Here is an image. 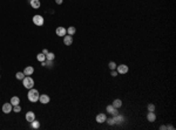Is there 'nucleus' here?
<instances>
[{"label": "nucleus", "instance_id": "obj_15", "mask_svg": "<svg viewBox=\"0 0 176 130\" xmlns=\"http://www.w3.org/2000/svg\"><path fill=\"white\" fill-rule=\"evenodd\" d=\"M29 2H31V6H32L33 8H35V10H38L41 5L40 0H29Z\"/></svg>", "mask_w": 176, "mask_h": 130}, {"label": "nucleus", "instance_id": "obj_9", "mask_svg": "<svg viewBox=\"0 0 176 130\" xmlns=\"http://www.w3.org/2000/svg\"><path fill=\"white\" fill-rule=\"evenodd\" d=\"M106 109H107V113L110 114V115H116V114L119 113V111H117V109L113 107V104H109V105H107V108H106Z\"/></svg>", "mask_w": 176, "mask_h": 130}, {"label": "nucleus", "instance_id": "obj_23", "mask_svg": "<svg viewBox=\"0 0 176 130\" xmlns=\"http://www.w3.org/2000/svg\"><path fill=\"white\" fill-rule=\"evenodd\" d=\"M108 67H109V68H110V69H112V70H115L117 66H116V63H115L114 61H110V62H109V63H108Z\"/></svg>", "mask_w": 176, "mask_h": 130}, {"label": "nucleus", "instance_id": "obj_28", "mask_svg": "<svg viewBox=\"0 0 176 130\" xmlns=\"http://www.w3.org/2000/svg\"><path fill=\"white\" fill-rule=\"evenodd\" d=\"M167 129H168V130H169V129H170V130H174L175 128H174V127H173L171 124H169V125H167Z\"/></svg>", "mask_w": 176, "mask_h": 130}, {"label": "nucleus", "instance_id": "obj_16", "mask_svg": "<svg viewBox=\"0 0 176 130\" xmlns=\"http://www.w3.org/2000/svg\"><path fill=\"white\" fill-rule=\"evenodd\" d=\"M113 107L116 108V109H117V108H121L122 107V101L121 100H119V99L114 100V101H113Z\"/></svg>", "mask_w": 176, "mask_h": 130}, {"label": "nucleus", "instance_id": "obj_11", "mask_svg": "<svg viewBox=\"0 0 176 130\" xmlns=\"http://www.w3.org/2000/svg\"><path fill=\"white\" fill-rule=\"evenodd\" d=\"M34 120H35V114L33 111H27V114H26V121H27L28 123H31Z\"/></svg>", "mask_w": 176, "mask_h": 130}, {"label": "nucleus", "instance_id": "obj_13", "mask_svg": "<svg viewBox=\"0 0 176 130\" xmlns=\"http://www.w3.org/2000/svg\"><path fill=\"white\" fill-rule=\"evenodd\" d=\"M34 73V68L32 67V66H27L25 69H24V74L26 75V76H29V75H32Z\"/></svg>", "mask_w": 176, "mask_h": 130}, {"label": "nucleus", "instance_id": "obj_14", "mask_svg": "<svg viewBox=\"0 0 176 130\" xmlns=\"http://www.w3.org/2000/svg\"><path fill=\"white\" fill-rule=\"evenodd\" d=\"M147 120H148L149 122H155V120H156L155 113L154 111H149L148 114H147Z\"/></svg>", "mask_w": 176, "mask_h": 130}, {"label": "nucleus", "instance_id": "obj_30", "mask_svg": "<svg viewBox=\"0 0 176 130\" xmlns=\"http://www.w3.org/2000/svg\"><path fill=\"white\" fill-rule=\"evenodd\" d=\"M55 2H56L58 5H61V4H62V0H55Z\"/></svg>", "mask_w": 176, "mask_h": 130}, {"label": "nucleus", "instance_id": "obj_29", "mask_svg": "<svg viewBox=\"0 0 176 130\" xmlns=\"http://www.w3.org/2000/svg\"><path fill=\"white\" fill-rule=\"evenodd\" d=\"M42 54H45V55H47V54H48V50H47L46 48H45V49H42Z\"/></svg>", "mask_w": 176, "mask_h": 130}, {"label": "nucleus", "instance_id": "obj_2", "mask_svg": "<svg viewBox=\"0 0 176 130\" xmlns=\"http://www.w3.org/2000/svg\"><path fill=\"white\" fill-rule=\"evenodd\" d=\"M22 85L24 87L26 88V89H32L33 87H34V80L31 77V76H25L24 77V80H22Z\"/></svg>", "mask_w": 176, "mask_h": 130}, {"label": "nucleus", "instance_id": "obj_1", "mask_svg": "<svg viewBox=\"0 0 176 130\" xmlns=\"http://www.w3.org/2000/svg\"><path fill=\"white\" fill-rule=\"evenodd\" d=\"M39 96H40V94H39L38 89H34V88L29 89L27 97H28V100L32 102V103H35V102L39 101Z\"/></svg>", "mask_w": 176, "mask_h": 130}, {"label": "nucleus", "instance_id": "obj_19", "mask_svg": "<svg viewBox=\"0 0 176 130\" xmlns=\"http://www.w3.org/2000/svg\"><path fill=\"white\" fill-rule=\"evenodd\" d=\"M75 32H76V28H75V27H73V26H70V27H68V28H67V33L69 34V35L75 34Z\"/></svg>", "mask_w": 176, "mask_h": 130}, {"label": "nucleus", "instance_id": "obj_7", "mask_svg": "<svg viewBox=\"0 0 176 130\" xmlns=\"http://www.w3.org/2000/svg\"><path fill=\"white\" fill-rule=\"evenodd\" d=\"M55 33H56V35L64 38L66 35V33H67V29L65 28V27H58V28L55 29Z\"/></svg>", "mask_w": 176, "mask_h": 130}, {"label": "nucleus", "instance_id": "obj_26", "mask_svg": "<svg viewBox=\"0 0 176 130\" xmlns=\"http://www.w3.org/2000/svg\"><path fill=\"white\" fill-rule=\"evenodd\" d=\"M147 108H148V111H154V110H155V104H153V103H149Z\"/></svg>", "mask_w": 176, "mask_h": 130}, {"label": "nucleus", "instance_id": "obj_12", "mask_svg": "<svg viewBox=\"0 0 176 130\" xmlns=\"http://www.w3.org/2000/svg\"><path fill=\"white\" fill-rule=\"evenodd\" d=\"M114 121H115V124H122L124 118H123V116L116 114V115H114Z\"/></svg>", "mask_w": 176, "mask_h": 130}, {"label": "nucleus", "instance_id": "obj_27", "mask_svg": "<svg viewBox=\"0 0 176 130\" xmlns=\"http://www.w3.org/2000/svg\"><path fill=\"white\" fill-rule=\"evenodd\" d=\"M110 75H112L113 77H115V76H117V72H115V70H112V73H110Z\"/></svg>", "mask_w": 176, "mask_h": 130}, {"label": "nucleus", "instance_id": "obj_8", "mask_svg": "<svg viewBox=\"0 0 176 130\" xmlns=\"http://www.w3.org/2000/svg\"><path fill=\"white\" fill-rule=\"evenodd\" d=\"M96 122L97 123H103V122H106V120H107V116L106 114H103V113H100V114H97L96 115Z\"/></svg>", "mask_w": 176, "mask_h": 130}, {"label": "nucleus", "instance_id": "obj_6", "mask_svg": "<svg viewBox=\"0 0 176 130\" xmlns=\"http://www.w3.org/2000/svg\"><path fill=\"white\" fill-rule=\"evenodd\" d=\"M116 72L117 74H126V73H128V66H126V65H120V66H117L116 67Z\"/></svg>", "mask_w": 176, "mask_h": 130}, {"label": "nucleus", "instance_id": "obj_21", "mask_svg": "<svg viewBox=\"0 0 176 130\" xmlns=\"http://www.w3.org/2000/svg\"><path fill=\"white\" fill-rule=\"evenodd\" d=\"M26 75L24 74V72L21 73V72H18L16 74H15V77L18 79V80H24V77H25Z\"/></svg>", "mask_w": 176, "mask_h": 130}, {"label": "nucleus", "instance_id": "obj_20", "mask_svg": "<svg viewBox=\"0 0 176 130\" xmlns=\"http://www.w3.org/2000/svg\"><path fill=\"white\" fill-rule=\"evenodd\" d=\"M55 59V54L54 53H51V52H48V54L46 55V60H49V61H53Z\"/></svg>", "mask_w": 176, "mask_h": 130}, {"label": "nucleus", "instance_id": "obj_31", "mask_svg": "<svg viewBox=\"0 0 176 130\" xmlns=\"http://www.w3.org/2000/svg\"><path fill=\"white\" fill-rule=\"evenodd\" d=\"M160 129H161V130H165V129H167V127H165V125H161V127H160Z\"/></svg>", "mask_w": 176, "mask_h": 130}, {"label": "nucleus", "instance_id": "obj_25", "mask_svg": "<svg viewBox=\"0 0 176 130\" xmlns=\"http://www.w3.org/2000/svg\"><path fill=\"white\" fill-rule=\"evenodd\" d=\"M106 122L108 123L109 125H114V124H115V121H114V117H112V118H107V120H106Z\"/></svg>", "mask_w": 176, "mask_h": 130}, {"label": "nucleus", "instance_id": "obj_5", "mask_svg": "<svg viewBox=\"0 0 176 130\" xmlns=\"http://www.w3.org/2000/svg\"><path fill=\"white\" fill-rule=\"evenodd\" d=\"M39 101H40V103H42V104H47V103H49L51 99H49V96H48L47 94H42V95L39 96Z\"/></svg>", "mask_w": 176, "mask_h": 130}, {"label": "nucleus", "instance_id": "obj_22", "mask_svg": "<svg viewBox=\"0 0 176 130\" xmlns=\"http://www.w3.org/2000/svg\"><path fill=\"white\" fill-rule=\"evenodd\" d=\"M37 59H38V61L42 62V61H45V60H46V55H45V54H42V53H40V54H38V55H37Z\"/></svg>", "mask_w": 176, "mask_h": 130}, {"label": "nucleus", "instance_id": "obj_18", "mask_svg": "<svg viewBox=\"0 0 176 130\" xmlns=\"http://www.w3.org/2000/svg\"><path fill=\"white\" fill-rule=\"evenodd\" d=\"M11 103H12V105H16V104L20 103V99H19L18 96H13V97L11 99Z\"/></svg>", "mask_w": 176, "mask_h": 130}, {"label": "nucleus", "instance_id": "obj_24", "mask_svg": "<svg viewBox=\"0 0 176 130\" xmlns=\"http://www.w3.org/2000/svg\"><path fill=\"white\" fill-rule=\"evenodd\" d=\"M13 111H14V113H20V111H21V107H20L19 104L13 105Z\"/></svg>", "mask_w": 176, "mask_h": 130}, {"label": "nucleus", "instance_id": "obj_17", "mask_svg": "<svg viewBox=\"0 0 176 130\" xmlns=\"http://www.w3.org/2000/svg\"><path fill=\"white\" fill-rule=\"evenodd\" d=\"M31 125H32L33 129H39L40 128V122L37 121V120H34L33 122H31Z\"/></svg>", "mask_w": 176, "mask_h": 130}, {"label": "nucleus", "instance_id": "obj_10", "mask_svg": "<svg viewBox=\"0 0 176 130\" xmlns=\"http://www.w3.org/2000/svg\"><path fill=\"white\" fill-rule=\"evenodd\" d=\"M64 43H65L66 46H70V45L73 43V38H72V35L66 34V35L64 36Z\"/></svg>", "mask_w": 176, "mask_h": 130}, {"label": "nucleus", "instance_id": "obj_3", "mask_svg": "<svg viewBox=\"0 0 176 130\" xmlns=\"http://www.w3.org/2000/svg\"><path fill=\"white\" fill-rule=\"evenodd\" d=\"M12 110H13V105H12L11 102H7V103H5V104L2 105V113H5V114H10Z\"/></svg>", "mask_w": 176, "mask_h": 130}, {"label": "nucleus", "instance_id": "obj_4", "mask_svg": "<svg viewBox=\"0 0 176 130\" xmlns=\"http://www.w3.org/2000/svg\"><path fill=\"white\" fill-rule=\"evenodd\" d=\"M33 22H34V25H37V26H42L43 25V18L41 16V15H34L33 16Z\"/></svg>", "mask_w": 176, "mask_h": 130}]
</instances>
